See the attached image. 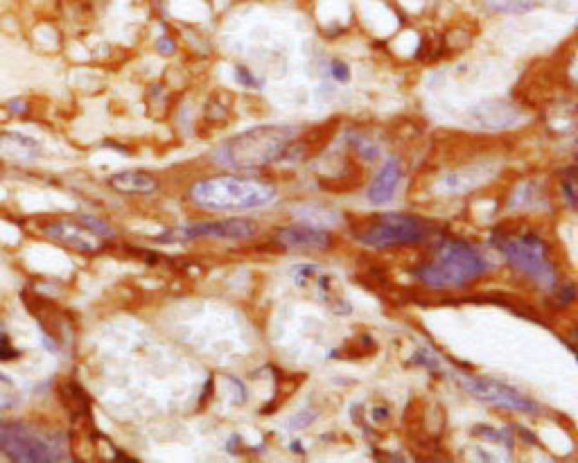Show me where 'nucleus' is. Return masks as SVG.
I'll return each instance as SVG.
<instances>
[{"label": "nucleus", "mask_w": 578, "mask_h": 463, "mask_svg": "<svg viewBox=\"0 0 578 463\" xmlns=\"http://www.w3.org/2000/svg\"><path fill=\"white\" fill-rule=\"evenodd\" d=\"M278 244L287 249H308V251H323L332 247V235L328 230L314 228L310 224H296V226H282L276 233Z\"/></svg>", "instance_id": "12"}, {"label": "nucleus", "mask_w": 578, "mask_h": 463, "mask_svg": "<svg viewBox=\"0 0 578 463\" xmlns=\"http://www.w3.org/2000/svg\"><path fill=\"white\" fill-rule=\"evenodd\" d=\"M23 303L34 315V319L39 321V326L43 328V335L48 339L62 341L66 337V315L53 303V300H48L43 296L34 294V291L25 289L23 291Z\"/></svg>", "instance_id": "11"}, {"label": "nucleus", "mask_w": 578, "mask_h": 463, "mask_svg": "<svg viewBox=\"0 0 578 463\" xmlns=\"http://www.w3.org/2000/svg\"><path fill=\"white\" fill-rule=\"evenodd\" d=\"M490 269L479 251L461 240H443L434 247V258L413 269V276L434 289L465 287Z\"/></svg>", "instance_id": "2"}, {"label": "nucleus", "mask_w": 578, "mask_h": 463, "mask_svg": "<svg viewBox=\"0 0 578 463\" xmlns=\"http://www.w3.org/2000/svg\"><path fill=\"white\" fill-rule=\"evenodd\" d=\"M400 179H402L400 163L395 158L387 160V165L380 170L378 177H375V181L369 188V199L378 206L389 204V201L393 199V195H395V188H398Z\"/></svg>", "instance_id": "14"}, {"label": "nucleus", "mask_w": 578, "mask_h": 463, "mask_svg": "<svg viewBox=\"0 0 578 463\" xmlns=\"http://www.w3.org/2000/svg\"><path fill=\"white\" fill-rule=\"evenodd\" d=\"M59 398H62L64 405L73 411L75 418H82V416H88V396L84 394V389L77 385V382H64L62 387H59Z\"/></svg>", "instance_id": "15"}, {"label": "nucleus", "mask_w": 578, "mask_h": 463, "mask_svg": "<svg viewBox=\"0 0 578 463\" xmlns=\"http://www.w3.org/2000/svg\"><path fill=\"white\" fill-rule=\"evenodd\" d=\"M235 75L240 77V82L245 84V86H260V84L256 82V77L249 75V70H247L245 66H238V68H235Z\"/></svg>", "instance_id": "22"}, {"label": "nucleus", "mask_w": 578, "mask_h": 463, "mask_svg": "<svg viewBox=\"0 0 578 463\" xmlns=\"http://www.w3.org/2000/svg\"><path fill=\"white\" fill-rule=\"evenodd\" d=\"M493 242L509 258V263L517 271H522L524 276L535 280L540 287L553 289L558 285V274L549 254V247H546L544 240L540 235H535L533 230H524V233L497 230L493 235Z\"/></svg>", "instance_id": "4"}, {"label": "nucleus", "mask_w": 578, "mask_h": 463, "mask_svg": "<svg viewBox=\"0 0 578 463\" xmlns=\"http://www.w3.org/2000/svg\"><path fill=\"white\" fill-rule=\"evenodd\" d=\"M563 193L567 195V199H570V204H572V206H576V193H574V177L565 181V186H563Z\"/></svg>", "instance_id": "23"}, {"label": "nucleus", "mask_w": 578, "mask_h": 463, "mask_svg": "<svg viewBox=\"0 0 578 463\" xmlns=\"http://www.w3.org/2000/svg\"><path fill=\"white\" fill-rule=\"evenodd\" d=\"M0 145H3L9 154H16L23 158H34V156H39V152H41V145H39L34 138L16 134V132L0 136Z\"/></svg>", "instance_id": "16"}, {"label": "nucleus", "mask_w": 578, "mask_h": 463, "mask_svg": "<svg viewBox=\"0 0 578 463\" xmlns=\"http://www.w3.org/2000/svg\"><path fill=\"white\" fill-rule=\"evenodd\" d=\"M41 233L55 242L70 247L75 251H82V254H95L99 249V237L90 230L82 219H48L41 226Z\"/></svg>", "instance_id": "8"}, {"label": "nucleus", "mask_w": 578, "mask_h": 463, "mask_svg": "<svg viewBox=\"0 0 578 463\" xmlns=\"http://www.w3.org/2000/svg\"><path fill=\"white\" fill-rule=\"evenodd\" d=\"M317 420V411H312V409H301L296 416H294L291 420H289V429H303V427H308L310 422H314Z\"/></svg>", "instance_id": "20"}, {"label": "nucleus", "mask_w": 578, "mask_h": 463, "mask_svg": "<svg viewBox=\"0 0 578 463\" xmlns=\"http://www.w3.org/2000/svg\"><path fill=\"white\" fill-rule=\"evenodd\" d=\"M0 452L14 461H55L57 455L46 441L36 438L23 425L0 422Z\"/></svg>", "instance_id": "7"}, {"label": "nucleus", "mask_w": 578, "mask_h": 463, "mask_svg": "<svg viewBox=\"0 0 578 463\" xmlns=\"http://www.w3.org/2000/svg\"><path fill=\"white\" fill-rule=\"evenodd\" d=\"M330 73H332L334 79H337V82H348L350 79V68L346 64H341V62H334L330 66Z\"/></svg>", "instance_id": "21"}, {"label": "nucleus", "mask_w": 578, "mask_h": 463, "mask_svg": "<svg viewBox=\"0 0 578 463\" xmlns=\"http://www.w3.org/2000/svg\"><path fill=\"white\" fill-rule=\"evenodd\" d=\"M109 186L123 195H151L158 190V179L149 172L127 170V172H116L113 177H109Z\"/></svg>", "instance_id": "13"}, {"label": "nucleus", "mask_w": 578, "mask_h": 463, "mask_svg": "<svg viewBox=\"0 0 578 463\" xmlns=\"http://www.w3.org/2000/svg\"><path fill=\"white\" fill-rule=\"evenodd\" d=\"M21 357V350L12 346V341H9V335L5 332H0V361H14Z\"/></svg>", "instance_id": "19"}, {"label": "nucleus", "mask_w": 578, "mask_h": 463, "mask_svg": "<svg viewBox=\"0 0 578 463\" xmlns=\"http://www.w3.org/2000/svg\"><path fill=\"white\" fill-rule=\"evenodd\" d=\"M461 387L468 391L470 396H474L476 400L490 402V405L504 407V409H513V411H522V414H540L542 407L537 405L535 400L522 396L520 391L504 385L500 380L493 378H459Z\"/></svg>", "instance_id": "6"}, {"label": "nucleus", "mask_w": 578, "mask_h": 463, "mask_svg": "<svg viewBox=\"0 0 578 463\" xmlns=\"http://www.w3.org/2000/svg\"><path fill=\"white\" fill-rule=\"evenodd\" d=\"M291 278H294V283H296L298 287H308L312 285L314 289H317V296L321 303H326L330 310L334 312H339V315H343V312H350V305H348V300L343 298L339 291H337V285H334V278L328 276V274H323V271L319 267H314V265H303V267H294L291 269Z\"/></svg>", "instance_id": "10"}, {"label": "nucleus", "mask_w": 578, "mask_h": 463, "mask_svg": "<svg viewBox=\"0 0 578 463\" xmlns=\"http://www.w3.org/2000/svg\"><path fill=\"white\" fill-rule=\"evenodd\" d=\"M429 221L404 213H384L364 219L352 228L355 240L369 247H400L418 244L429 235Z\"/></svg>", "instance_id": "5"}, {"label": "nucleus", "mask_w": 578, "mask_h": 463, "mask_svg": "<svg viewBox=\"0 0 578 463\" xmlns=\"http://www.w3.org/2000/svg\"><path fill=\"white\" fill-rule=\"evenodd\" d=\"M190 197L208 210H253L271 204L276 199V188L256 179L212 177L192 186Z\"/></svg>", "instance_id": "3"}, {"label": "nucleus", "mask_w": 578, "mask_h": 463, "mask_svg": "<svg viewBox=\"0 0 578 463\" xmlns=\"http://www.w3.org/2000/svg\"><path fill=\"white\" fill-rule=\"evenodd\" d=\"M256 221L251 219H221V221H204V224H190L179 228L177 233H170L165 237H221V240H247L256 235Z\"/></svg>", "instance_id": "9"}, {"label": "nucleus", "mask_w": 578, "mask_h": 463, "mask_svg": "<svg viewBox=\"0 0 578 463\" xmlns=\"http://www.w3.org/2000/svg\"><path fill=\"white\" fill-rule=\"evenodd\" d=\"M411 364L415 366H427L432 373H441V361L439 357H436L432 350L427 348H420V350H415L413 357H411Z\"/></svg>", "instance_id": "17"}, {"label": "nucleus", "mask_w": 578, "mask_h": 463, "mask_svg": "<svg viewBox=\"0 0 578 463\" xmlns=\"http://www.w3.org/2000/svg\"><path fill=\"white\" fill-rule=\"evenodd\" d=\"M296 127L287 125H262L253 127L240 136L226 140L217 152L215 160L230 170H256L285 158V152L298 136Z\"/></svg>", "instance_id": "1"}, {"label": "nucleus", "mask_w": 578, "mask_h": 463, "mask_svg": "<svg viewBox=\"0 0 578 463\" xmlns=\"http://www.w3.org/2000/svg\"><path fill=\"white\" fill-rule=\"evenodd\" d=\"M348 140H350V145L355 147V152H357L359 156H364L366 160H375V158L380 156V149L375 147L371 140L364 138V136H350Z\"/></svg>", "instance_id": "18"}, {"label": "nucleus", "mask_w": 578, "mask_h": 463, "mask_svg": "<svg viewBox=\"0 0 578 463\" xmlns=\"http://www.w3.org/2000/svg\"><path fill=\"white\" fill-rule=\"evenodd\" d=\"M174 41H172V39H160L158 41V53H163V55H172L174 53Z\"/></svg>", "instance_id": "24"}]
</instances>
